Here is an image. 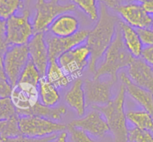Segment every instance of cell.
<instances>
[{"label": "cell", "mask_w": 153, "mask_h": 142, "mask_svg": "<svg viewBox=\"0 0 153 142\" xmlns=\"http://www.w3.org/2000/svg\"><path fill=\"white\" fill-rule=\"evenodd\" d=\"M120 21L117 16L108 10L105 5L101 4L98 20L94 28L89 31L86 40V45L91 51L88 69L93 74L97 70L100 58L111 43Z\"/></svg>", "instance_id": "6da1fadb"}, {"label": "cell", "mask_w": 153, "mask_h": 142, "mask_svg": "<svg viewBox=\"0 0 153 142\" xmlns=\"http://www.w3.org/2000/svg\"><path fill=\"white\" fill-rule=\"evenodd\" d=\"M134 58L124 44L118 24L114 37L105 52L100 64L97 66L93 78L101 79L103 76L107 75L110 79L117 82L118 72L128 67Z\"/></svg>", "instance_id": "7a4b0ae2"}, {"label": "cell", "mask_w": 153, "mask_h": 142, "mask_svg": "<svg viewBox=\"0 0 153 142\" xmlns=\"http://www.w3.org/2000/svg\"><path fill=\"white\" fill-rule=\"evenodd\" d=\"M126 91L121 85L117 94L110 103L103 106L93 108L100 111L105 118L114 142H128V129L125 112Z\"/></svg>", "instance_id": "3957f363"}, {"label": "cell", "mask_w": 153, "mask_h": 142, "mask_svg": "<svg viewBox=\"0 0 153 142\" xmlns=\"http://www.w3.org/2000/svg\"><path fill=\"white\" fill-rule=\"evenodd\" d=\"M60 0H36L35 15L33 20L34 34L48 31L54 20L63 13L73 11L76 5L73 3L61 4Z\"/></svg>", "instance_id": "277c9868"}, {"label": "cell", "mask_w": 153, "mask_h": 142, "mask_svg": "<svg viewBox=\"0 0 153 142\" xmlns=\"http://www.w3.org/2000/svg\"><path fill=\"white\" fill-rule=\"evenodd\" d=\"M6 34L9 46L27 45L34 34L28 9H24L21 14H15L6 20Z\"/></svg>", "instance_id": "5b68a950"}, {"label": "cell", "mask_w": 153, "mask_h": 142, "mask_svg": "<svg viewBox=\"0 0 153 142\" xmlns=\"http://www.w3.org/2000/svg\"><path fill=\"white\" fill-rule=\"evenodd\" d=\"M19 125L22 135L43 138L65 131L67 125L38 116H19Z\"/></svg>", "instance_id": "8992f818"}, {"label": "cell", "mask_w": 153, "mask_h": 142, "mask_svg": "<svg viewBox=\"0 0 153 142\" xmlns=\"http://www.w3.org/2000/svg\"><path fill=\"white\" fill-rule=\"evenodd\" d=\"M91 59V51L85 44H81L65 52L57 60L64 71L72 80L81 79L83 72L88 67Z\"/></svg>", "instance_id": "52a82bcc"}, {"label": "cell", "mask_w": 153, "mask_h": 142, "mask_svg": "<svg viewBox=\"0 0 153 142\" xmlns=\"http://www.w3.org/2000/svg\"><path fill=\"white\" fill-rule=\"evenodd\" d=\"M30 60L27 45L9 46L3 55V65L6 79L12 87L19 81L22 70Z\"/></svg>", "instance_id": "ba28073f"}, {"label": "cell", "mask_w": 153, "mask_h": 142, "mask_svg": "<svg viewBox=\"0 0 153 142\" xmlns=\"http://www.w3.org/2000/svg\"><path fill=\"white\" fill-rule=\"evenodd\" d=\"M83 82L87 106L93 109L105 106L113 99L112 89L116 82L111 79L102 80L93 78L85 79Z\"/></svg>", "instance_id": "9c48e42d"}, {"label": "cell", "mask_w": 153, "mask_h": 142, "mask_svg": "<svg viewBox=\"0 0 153 142\" xmlns=\"http://www.w3.org/2000/svg\"><path fill=\"white\" fill-rule=\"evenodd\" d=\"M89 31L80 30L74 35L67 37H55L51 34H45L49 51V61H57L61 55L86 41Z\"/></svg>", "instance_id": "30bf717a"}, {"label": "cell", "mask_w": 153, "mask_h": 142, "mask_svg": "<svg viewBox=\"0 0 153 142\" xmlns=\"http://www.w3.org/2000/svg\"><path fill=\"white\" fill-rule=\"evenodd\" d=\"M10 97L19 116L26 115L40 101L37 87L20 82L13 87Z\"/></svg>", "instance_id": "8fae6325"}, {"label": "cell", "mask_w": 153, "mask_h": 142, "mask_svg": "<svg viewBox=\"0 0 153 142\" xmlns=\"http://www.w3.org/2000/svg\"><path fill=\"white\" fill-rule=\"evenodd\" d=\"M115 10L123 19V22L135 29L151 28L152 16L146 13L140 3L130 1L120 4Z\"/></svg>", "instance_id": "7c38bea8"}, {"label": "cell", "mask_w": 153, "mask_h": 142, "mask_svg": "<svg viewBox=\"0 0 153 142\" xmlns=\"http://www.w3.org/2000/svg\"><path fill=\"white\" fill-rule=\"evenodd\" d=\"M67 125L82 129L97 138H103L110 132L105 117L96 109H93L86 115L79 119L73 120Z\"/></svg>", "instance_id": "4fadbf2b"}, {"label": "cell", "mask_w": 153, "mask_h": 142, "mask_svg": "<svg viewBox=\"0 0 153 142\" xmlns=\"http://www.w3.org/2000/svg\"><path fill=\"white\" fill-rule=\"evenodd\" d=\"M30 59L37 67L43 77L46 76L49 64V51L45 33H35L27 43Z\"/></svg>", "instance_id": "5bb4252c"}, {"label": "cell", "mask_w": 153, "mask_h": 142, "mask_svg": "<svg viewBox=\"0 0 153 142\" xmlns=\"http://www.w3.org/2000/svg\"><path fill=\"white\" fill-rule=\"evenodd\" d=\"M128 76L137 86L153 94V66L140 58H134L128 67Z\"/></svg>", "instance_id": "9a60e30c"}, {"label": "cell", "mask_w": 153, "mask_h": 142, "mask_svg": "<svg viewBox=\"0 0 153 142\" xmlns=\"http://www.w3.org/2000/svg\"><path fill=\"white\" fill-rule=\"evenodd\" d=\"M122 85L128 94L136 103L140 105L143 110H146L153 116V94L133 83L125 73L120 74Z\"/></svg>", "instance_id": "2e32d148"}, {"label": "cell", "mask_w": 153, "mask_h": 142, "mask_svg": "<svg viewBox=\"0 0 153 142\" xmlns=\"http://www.w3.org/2000/svg\"><path fill=\"white\" fill-rule=\"evenodd\" d=\"M48 30L51 34L55 37H70L79 31V22L73 15L63 13L52 22Z\"/></svg>", "instance_id": "e0dca14e"}, {"label": "cell", "mask_w": 153, "mask_h": 142, "mask_svg": "<svg viewBox=\"0 0 153 142\" xmlns=\"http://www.w3.org/2000/svg\"><path fill=\"white\" fill-rule=\"evenodd\" d=\"M64 99L67 106L73 109L78 116H84L87 106L84 82L82 79L74 80L71 88L66 93Z\"/></svg>", "instance_id": "ac0fdd59"}, {"label": "cell", "mask_w": 153, "mask_h": 142, "mask_svg": "<svg viewBox=\"0 0 153 142\" xmlns=\"http://www.w3.org/2000/svg\"><path fill=\"white\" fill-rule=\"evenodd\" d=\"M119 27L124 44L128 52L134 58H140L144 47L137 29L122 20L120 21Z\"/></svg>", "instance_id": "d6986e66"}, {"label": "cell", "mask_w": 153, "mask_h": 142, "mask_svg": "<svg viewBox=\"0 0 153 142\" xmlns=\"http://www.w3.org/2000/svg\"><path fill=\"white\" fill-rule=\"evenodd\" d=\"M39 98L42 104L46 106H56L61 99L58 88L51 84L46 77H42L37 86Z\"/></svg>", "instance_id": "ffe728a7"}, {"label": "cell", "mask_w": 153, "mask_h": 142, "mask_svg": "<svg viewBox=\"0 0 153 142\" xmlns=\"http://www.w3.org/2000/svg\"><path fill=\"white\" fill-rule=\"evenodd\" d=\"M45 77L51 84L58 89L66 88L73 81L71 78L61 68L57 61H49Z\"/></svg>", "instance_id": "44dd1931"}, {"label": "cell", "mask_w": 153, "mask_h": 142, "mask_svg": "<svg viewBox=\"0 0 153 142\" xmlns=\"http://www.w3.org/2000/svg\"><path fill=\"white\" fill-rule=\"evenodd\" d=\"M67 109L64 106H46L39 102L25 116H38L52 120H60L67 114Z\"/></svg>", "instance_id": "7402d4cb"}, {"label": "cell", "mask_w": 153, "mask_h": 142, "mask_svg": "<svg viewBox=\"0 0 153 142\" xmlns=\"http://www.w3.org/2000/svg\"><path fill=\"white\" fill-rule=\"evenodd\" d=\"M126 117L135 128L153 132V116L146 110L128 111Z\"/></svg>", "instance_id": "603a6c76"}, {"label": "cell", "mask_w": 153, "mask_h": 142, "mask_svg": "<svg viewBox=\"0 0 153 142\" xmlns=\"http://www.w3.org/2000/svg\"><path fill=\"white\" fill-rule=\"evenodd\" d=\"M21 135L19 125V115L0 120V138L3 141L7 139L18 137Z\"/></svg>", "instance_id": "cb8c5ba5"}, {"label": "cell", "mask_w": 153, "mask_h": 142, "mask_svg": "<svg viewBox=\"0 0 153 142\" xmlns=\"http://www.w3.org/2000/svg\"><path fill=\"white\" fill-rule=\"evenodd\" d=\"M42 77L43 76H41L38 69L30 59L24 70H22L18 82L29 84L37 87Z\"/></svg>", "instance_id": "d4e9b609"}, {"label": "cell", "mask_w": 153, "mask_h": 142, "mask_svg": "<svg viewBox=\"0 0 153 142\" xmlns=\"http://www.w3.org/2000/svg\"><path fill=\"white\" fill-rule=\"evenodd\" d=\"M23 7V0H0V18L7 20Z\"/></svg>", "instance_id": "484cf974"}, {"label": "cell", "mask_w": 153, "mask_h": 142, "mask_svg": "<svg viewBox=\"0 0 153 142\" xmlns=\"http://www.w3.org/2000/svg\"><path fill=\"white\" fill-rule=\"evenodd\" d=\"M73 4L78 6L93 21H97L100 16L97 0H70Z\"/></svg>", "instance_id": "4316f807"}, {"label": "cell", "mask_w": 153, "mask_h": 142, "mask_svg": "<svg viewBox=\"0 0 153 142\" xmlns=\"http://www.w3.org/2000/svg\"><path fill=\"white\" fill-rule=\"evenodd\" d=\"M17 115L16 108L10 97L0 98V120Z\"/></svg>", "instance_id": "83f0119b"}, {"label": "cell", "mask_w": 153, "mask_h": 142, "mask_svg": "<svg viewBox=\"0 0 153 142\" xmlns=\"http://www.w3.org/2000/svg\"><path fill=\"white\" fill-rule=\"evenodd\" d=\"M128 142H153L152 132L133 127L128 129Z\"/></svg>", "instance_id": "f1b7e54d"}, {"label": "cell", "mask_w": 153, "mask_h": 142, "mask_svg": "<svg viewBox=\"0 0 153 142\" xmlns=\"http://www.w3.org/2000/svg\"><path fill=\"white\" fill-rule=\"evenodd\" d=\"M67 129L70 133L72 142H97L90 136L89 133L82 129L67 125Z\"/></svg>", "instance_id": "f546056e"}, {"label": "cell", "mask_w": 153, "mask_h": 142, "mask_svg": "<svg viewBox=\"0 0 153 142\" xmlns=\"http://www.w3.org/2000/svg\"><path fill=\"white\" fill-rule=\"evenodd\" d=\"M57 134L52 135L46 136V137L43 138H33L21 135L18 137L7 139V140L4 141L3 142H52L55 138Z\"/></svg>", "instance_id": "4dcf8cb0"}, {"label": "cell", "mask_w": 153, "mask_h": 142, "mask_svg": "<svg viewBox=\"0 0 153 142\" xmlns=\"http://www.w3.org/2000/svg\"><path fill=\"white\" fill-rule=\"evenodd\" d=\"M8 46L6 34V20L0 18V54L4 55Z\"/></svg>", "instance_id": "1f68e13d"}, {"label": "cell", "mask_w": 153, "mask_h": 142, "mask_svg": "<svg viewBox=\"0 0 153 142\" xmlns=\"http://www.w3.org/2000/svg\"><path fill=\"white\" fill-rule=\"evenodd\" d=\"M143 46H149L153 45V30L151 28L137 29Z\"/></svg>", "instance_id": "d6a6232c"}, {"label": "cell", "mask_w": 153, "mask_h": 142, "mask_svg": "<svg viewBox=\"0 0 153 142\" xmlns=\"http://www.w3.org/2000/svg\"><path fill=\"white\" fill-rule=\"evenodd\" d=\"M13 87L5 79L0 78V98L10 97Z\"/></svg>", "instance_id": "836d02e7"}, {"label": "cell", "mask_w": 153, "mask_h": 142, "mask_svg": "<svg viewBox=\"0 0 153 142\" xmlns=\"http://www.w3.org/2000/svg\"><path fill=\"white\" fill-rule=\"evenodd\" d=\"M141 58L153 66V45L143 48Z\"/></svg>", "instance_id": "e575fe53"}, {"label": "cell", "mask_w": 153, "mask_h": 142, "mask_svg": "<svg viewBox=\"0 0 153 142\" xmlns=\"http://www.w3.org/2000/svg\"><path fill=\"white\" fill-rule=\"evenodd\" d=\"M97 1L101 2L102 4H104L107 7L114 10H116L117 7L120 5L117 0H97Z\"/></svg>", "instance_id": "d590c367"}, {"label": "cell", "mask_w": 153, "mask_h": 142, "mask_svg": "<svg viewBox=\"0 0 153 142\" xmlns=\"http://www.w3.org/2000/svg\"><path fill=\"white\" fill-rule=\"evenodd\" d=\"M67 138H68V134L67 132H61L57 135L55 138L52 142H67Z\"/></svg>", "instance_id": "8d00e7d4"}, {"label": "cell", "mask_w": 153, "mask_h": 142, "mask_svg": "<svg viewBox=\"0 0 153 142\" xmlns=\"http://www.w3.org/2000/svg\"><path fill=\"white\" fill-rule=\"evenodd\" d=\"M141 4L146 13L149 15H153V0H149Z\"/></svg>", "instance_id": "74e56055"}, {"label": "cell", "mask_w": 153, "mask_h": 142, "mask_svg": "<svg viewBox=\"0 0 153 142\" xmlns=\"http://www.w3.org/2000/svg\"><path fill=\"white\" fill-rule=\"evenodd\" d=\"M0 78L6 79L4 70V65H3V55H1V54H0Z\"/></svg>", "instance_id": "f35d334b"}, {"label": "cell", "mask_w": 153, "mask_h": 142, "mask_svg": "<svg viewBox=\"0 0 153 142\" xmlns=\"http://www.w3.org/2000/svg\"><path fill=\"white\" fill-rule=\"evenodd\" d=\"M130 1H133V2H137L140 4H143V3L146 2V1H149V0H129Z\"/></svg>", "instance_id": "ab89813d"}, {"label": "cell", "mask_w": 153, "mask_h": 142, "mask_svg": "<svg viewBox=\"0 0 153 142\" xmlns=\"http://www.w3.org/2000/svg\"><path fill=\"white\" fill-rule=\"evenodd\" d=\"M151 28L153 30V17H152V25H151Z\"/></svg>", "instance_id": "60d3db41"}, {"label": "cell", "mask_w": 153, "mask_h": 142, "mask_svg": "<svg viewBox=\"0 0 153 142\" xmlns=\"http://www.w3.org/2000/svg\"><path fill=\"white\" fill-rule=\"evenodd\" d=\"M0 142H3V141L1 140V138H0Z\"/></svg>", "instance_id": "b9f144b4"}, {"label": "cell", "mask_w": 153, "mask_h": 142, "mask_svg": "<svg viewBox=\"0 0 153 142\" xmlns=\"http://www.w3.org/2000/svg\"><path fill=\"white\" fill-rule=\"evenodd\" d=\"M27 1H28H28H30V0H27Z\"/></svg>", "instance_id": "7bdbcfd3"}]
</instances>
